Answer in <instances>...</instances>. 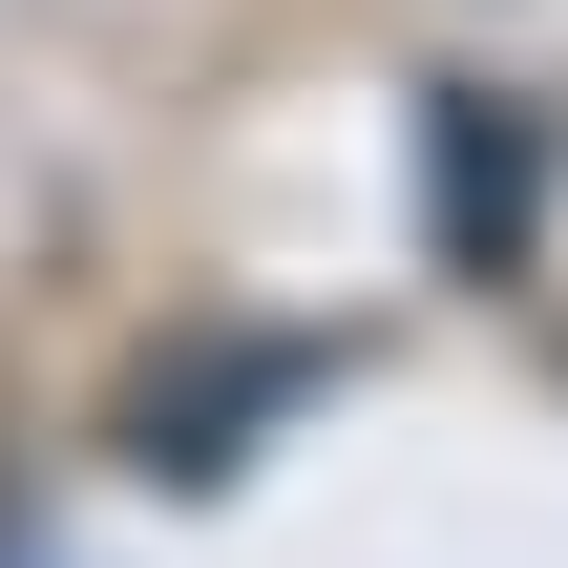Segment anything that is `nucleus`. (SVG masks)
<instances>
[{"label": "nucleus", "mask_w": 568, "mask_h": 568, "mask_svg": "<svg viewBox=\"0 0 568 568\" xmlns=\"http://www.w3.org/2000/svg\"><path fill=\"white\" fill-rule=\"evenodd\" d=\"M527 126H485V84H443V253L485 274V253H527Z\"/></svg>", "instance_id": "nucleus-1"}]
</instances>
